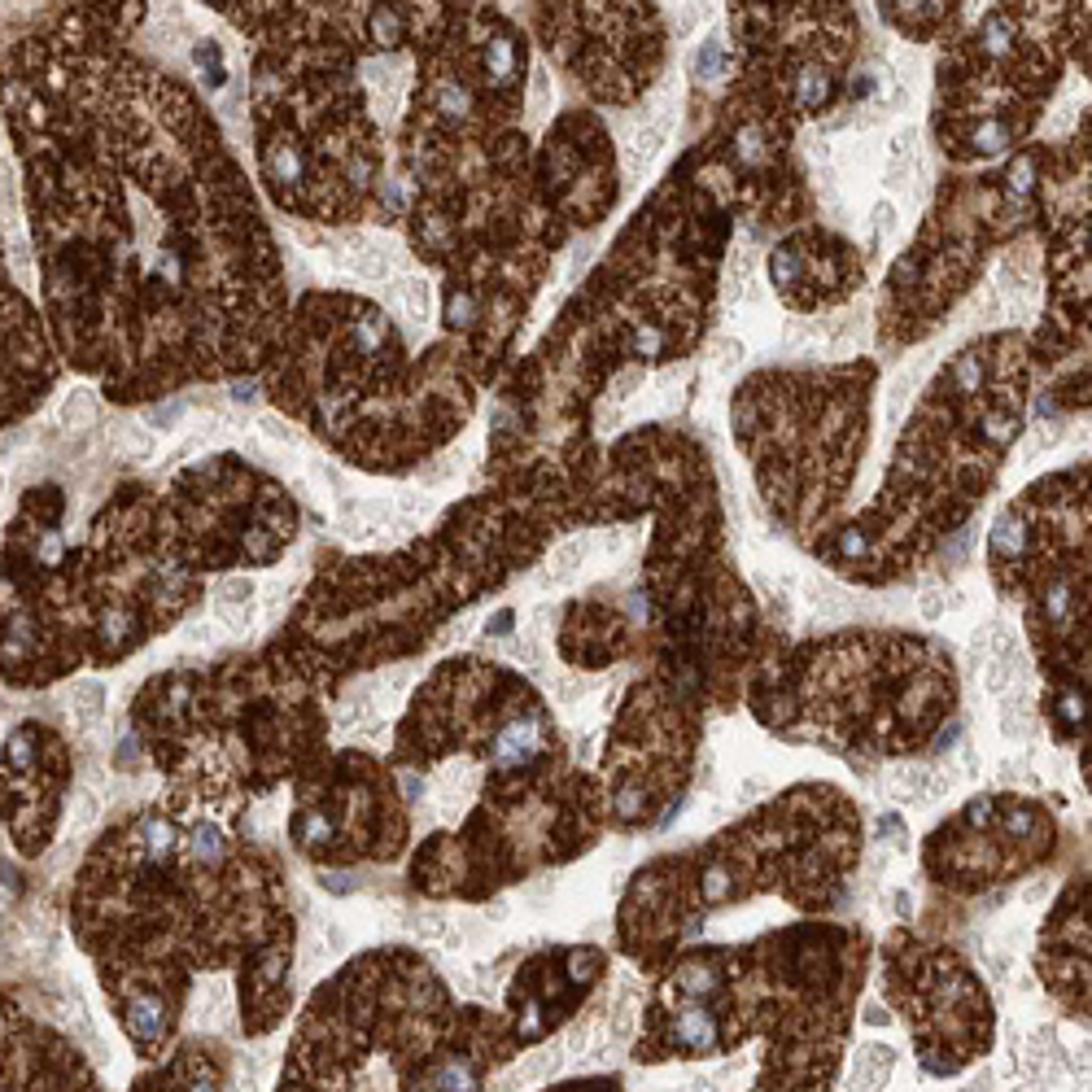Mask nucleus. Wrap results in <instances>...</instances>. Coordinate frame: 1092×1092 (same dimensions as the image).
<instances>
[{
    "label": "nucleus",
    "mask_w": 1092,
    "mask_h": 1092,
    "mask_svg": "<svg viewBox=\"0 0 1092 1092\" xmlns=\"http://www.w3.org/2000/svg\"><path fill=\"white\" fill-rule=\"evenodd\" d=\"M748 953L726 948V979L708 1001L722 1058L761 1040V1075L748 1092H835L866 979V940L848 927H791Z\"/></svg>",
    "instance_id": "nucleus-1"
},
{
    "label": "nucleus",
    "mask_w": 1092,
    "mask_h": 1092,
    "mask_svg": "<svg viewBox=\"0 0 1092 1092\" xmlns=\"http://www.w3.org/2000/svg\"><path fill=\"white\" fill-rule=\"evenodd\" d=\"M883 1005L900 1014L922 1075L957 1079L996 1044V1010L983 979L953 948L892 935L883 948Z\"/></svg>",
    "instance_id": "nucleus-2"
},
{
    "label": "nucleus",
    "mask_w": 1092,
    "mask_h": 1092,
    "mask_svg": "<svg viewBox=\"0 0 1092 1092\" xmlns=\"http://www.w3.org/2000/svg\"><path fill=\"white\" fill-rule=\"evenodd\" d=\"M691 761V722L665 704V691L643 682L630 691L626 713L608 748V809L621 826L656 822L678 800Z\"/></svg>",
    "instance_id": "nucleus-3"
},
{
    "label": "nucleus",
    "mask_w": 1092,
    "mask_h": 1092,
    "mask_svg": "<svg viewBox=\"0 0 1092 1092\" xmlns=\"http://www.w3.org/2000/svg\"><path fill=\"white\" fill-rule=\"evenodd\" d=\"M515 1053L520 1044L507 1018L489 1010H454L424 1049L393 1066L398 1092H485L489 1075L511 1066Z\"/></svg>",
    "instance_id": "nucleus-4"
},
{
    "label": "nucleus",
    "mask_w": 1092,
    "mask_h": 1092,
    "mask_svg": "<svg viewBox=\"0 0 1092 1092\" xmlns=\"http://www.w3.org/2000/svg\"><path fill=\"white\" fill-rule=\"evenodd\" d=\"M608 957L599 948H556L547 957L520 966V975L507 988V1027L520 1049L542 1044L551 1031L564 1027L582 1010L591 988L604 979Z\"/></svg>",
    "instance_id": "nucleus-5"
},
{
    "label": "nucleus",
    "mask_w": 1092,
    "mask_h": 1092,
    "mask_svg": "<svg viewBox=\"0 0 1092 1092\" xmlns=\"http://www.w3.org/2000/svg\"><path fill=\"white\" fill-rule=\"evenodd\" d=\"M1040 979L1071 1023H1088V887L1071 883L1058 914L1044 922Z\"/></svg>",
    "instance_id": "nucleus-6"
},
{
    "label": "nucleus",
    "mask_w": 1092,
    "mask_h": 1092,
    "mask_svg": "<svg viewBox=\"0 0 1092 1092\" xmlns=\"http://www.w3.org/2000/svg\"><path fill=\"white\" fill-rule=\"evenodd\" d=\"M241 1010H245V1031L262 1036L289 1010V931L267 935L249 966L241 970Z\"/></svg>",
    "instance_id": "nucleus-7"
},
{
    "label": "nucleus",
    "mask_w": 1092,
    "mask_h": 1092,
    "mask_svg": "<svg viewBox=\"0 0 1092 1092\" xmlns=\"http://www.w3.org/2000/svg\"><path fill=\"white\" fill-rule=\"evenodd\" d=\"M223 1049L210 1040H184L175 1053H162L131 1092H223Z\"/></svg>",
    "instance_id": "nucleus-8"
},
{
    "label": "nucleus",
    "mask_w": 1092,
    "mask_h": 1092,
    "mask_svg": "<svg viewBox=\"0 0 1092 1092\" xmlns=\"http://www.w3.org/2000/svg\"><path fill=\"white\" fill-rule=\"evenodd\" d=\"M892 1071H896L892 1044H866V1049L844 1066V1092H883Z\"/></svg>",
    "instance_id": "nucleus-9"
},
{
    "label": "nucleus",
    "mask_w": 1092,
    "mask_h": 1092,
    "mask_svg": "<svg viewBox=\"0 0 1092 1092\" xmlns=\"http://www.w3.org/2000/svg\"><path fill=\"white\" fill-rule=\"evenodd\" d=\"M249 599H254V582L249 578L219 582V591H214V612H219L223 626H232V630L249 626Z\"/></svg>",
    "instance_id": "nucleus-10"
},
{
    "label": "nucleus",
    "mask_w": 1092,
    "mask_h": 1092,
    "mask_svg": "<svg viewBox=\"0 0 1092 1092\" xmlns=\"http://www.w3.org/2000/svg\"><path fill=\"white\" fill-rule=\"evenodd\" d=\"M389 306L398 310L406 323H424L428 319V284L415 280V275H402V280L389 284Z\"/></svg>",
    "instance_id": "nucleus-11"
},
{
    "label": "nucleus",
    "mask_w": 1092,
    "mask_h": 1092,
    "mask_svg": "<svg viewBox=\"0 0 1092 1092\" xmlns=\"http://www.w3.org/2000/svg\"><path fill=\"white\" fill-rule=\"evenodd\" d=\"M57 419H62L66 428L92 424V419H97V393L92 389H70L62 398V406H57Z\"/></svg>",
    "instance_id": "nucleus-12"
},
{
    "label": "nucleus",
    "mask_w": 1092,
    "mask_h": 1092,
    "mask_svg": "<svg viewBox=\"0 0 1092 1092\" xmlns=\"http://www.w3.org/2000/svg\"><path fill=\"white\" fill-rule=\"evenodd\" d=\"M341 267L354 271V275H363V280H380V275H385V258H380V249L354 241V254H350V249L341 254Z\"/></svg>",
    "instance_id": "nucleus-13"
},
{
    "label": "nucleus",
    "mask_w": 1092,
    "mask_h": 1092,
    "mask_svg": "<svg viewBox=\"0 0 1092 1092\" xmlns=\"http://www.w3.org/2000/svg\"><path fill=\"white\" fill-rule=\"evenodd\" d=\"M158 450V437L149 433V428H123V433H118V454H123L127 463H140V459H149V454Z\"/></svg>",
    "instance_id": "nucleus-14"
},
{
    "label": "nucleus",
    "mask_w": 1092,
    "mask_h": 1092,
    "mask_svg": "<svg viewBox=\"0 0 1092 1092\" xmlns=\"http://www.w3.org/2000/svg\"><path fill=\"white\" fill-rule=\"evenodd\" d=\"M542 1092H626V1079L621 1075H582V1079H564L556 1088Z\"/></svg>",
    "instance_id": "nucleus-15"
},
{
    "label": "nucleus",
    "mask_w": 1092,
    "mask_h": 1092,
    "mask_svg": "<svg viewBox=\"0 0 1092 1092\" xmlns=\"http://www.w3.org/2000/svg\"><path fill=\"white\" fill-rule=\"evenodd\" d=\"M582 560H586V537H573V542H564V547L556 551V560H551V573H547V578H551V582H556V578H573Z\"/></svg>",
    "instance_id": "nucleus-16"
},
{
    "label": "nucleus",
    "mask_w": 1092,
    "mask_h": 1092,
    "mask_svg": "<svg viewBox=\"0 0 1092 1092\" xmlns=\"http://www.w3.org/2000/svg\"><path fill=\"white\" fill-rule=\"evenodd\" d=\"M914 140H918V136H914V127H909V131H900V136L892 140V162H887V184H896V179L909 171V158H914Z\"/></svg>",
    "instance_id": "nucleus-17"
},
{
    "label": "nucleus",
    "mask_w": 1092,
    "mask_h": 1092,
    "mask_svg": "<svg viewBox=\"0 0 1092 1092\" xmlns=\"http://www.w3.org/2000/svg\"><path fill=\"white\" fill-rule=\"evenodd\" d=\"M267 171H271V179H280V184H293V179L302 175V162H297L284 145H271L267 149Z\"/></svg>",
    "instance_id": "nucleus-18"
},
{
    "label": "nucleus",
    "mask_w": 1092,
    "mask_h": 1092,
    "mask_svg": "<svg viewBox=\"0 0 1092 1092\" xmlns=\"http://www.w3.org/2000/svg\"><path fill=\"white\" fill-rule=\"evenodd\" d=\"M75 704H79L83 717H97V708L105 704V687H101V682H79V687H75Z\"/></svg>",
    "instance_id": "nucleus-19"
},
{
    "label": "nucleus",
    "mask_w": 1092,
    "mask_h": 1092,
    "mask_svg": "<svg viewBox=\"0 0 1092 1092\" xmlns=\"http://www.w3.org/2000/svg\"><path fill=\"white\" fill-rule=\"evenodd\" d=\"M371 35H376V44H398V18L376 9V14H371Z\"/></svg>",
    "instance_id": "nucleus-20"
},
{
    "label": "nucleus",
    "mask_w": 1092,
    "mask_h": 1092,
    "mask_svg": "<svg viewBox=\"0 0 1092 1092\" xmlns=\"http://www.w3.org/2000/svg\"><path fill=\"white\" fill-rule=\"evenodd\" d=\"M892 227H896V206L892 201H879V206H874V249H879L883 236H892Z\"/></svg>",
    "instance_id": "nucleus-21"
},
{
    "label": "nucleus",
    "mask_w": 1092,
    "mask_h": 1092,
    "mask_svg": "<svg viewBox=\"0 0 1092 1092\" xmlns=\"http://www.w3.org/2000/svg\"><path fill=\"white\" fill-rule=\"evenodd\" d=\"M258 428H262V437H271V441H284V446H297V441H302V437H297L289 424H280V419H262Z\"/></svg>",
    "instance_id": "nucleus-22"
},
{
    "label": "nucleus",
    "mask_w": 1092,
    "mask_h": 1092,
    "mask_svg": "<svg viewBox=\"0 0 1092 1092\" xmlns=\"http://www.w3.org/2000/svg\"><path fill=\"white\" fill-rule=\"evenodd\" d=\"M179 411H184V406H158V411H153V424H166V419H179Z\"/></svg>",
    "instance_id": "nucleus-23"
},
{
    "label": "nucleus",
    "mask_w": 1092,
    "mask_h": 1092,
    "mask_svg": "<svg viewBox=\"0 0 1092 1092\" xmlns=\"http://www.w3.org/2000/svg\"><path fill=\"white\" fill-rule=\"evenodd\" d=\"M232 398L236 402H254V385H232Z\"/></svg>",
    "instance_id": "nucleus-24"
},
{
    "label": "nucleus",
    "mask_w": 1092,
    "mask_h": 1092,
    "mask_svg": "<svg viewBox=\"0 0 1092 1092\" xmlns=\"http://www.w3.org/2000/svg\"><path fill=\"white\" fill-rule=\"evenodd\" d=\"M18 441H22V428H18V433H9V437H0V450H14Z\"/></svg>",
    "instance_id": "nucleus-25"
}]
</instances>
